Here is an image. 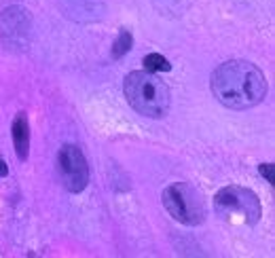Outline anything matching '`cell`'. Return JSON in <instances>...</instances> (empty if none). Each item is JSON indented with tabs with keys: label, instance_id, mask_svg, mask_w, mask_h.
Wrapping results in <instances>:
<instances>
[{
	"label": "cell",
	"instance_id": "obj_7",
	"mask_svg": "<svg viewBox=\"0 0 275 258\" xmlns=\"http://www.w3.org/2000/svg\"><path fill=\"white\" fill-rule=\"evenodd\" d=\"M13 133V144H15V153L19 157V161L28 159V150H30V123H28V114L19 112L11 125Z\"/></svg>",
	"mask_w": 275,
	"mask_h": 258
},
{
	"label": "cell",
	"instance_id": "obj_11",
	"mask_svg": "<svg viewBox=\"0 0 275 258\" xmlns=\"http://www.w3.org/2000/svg\"><path fill=\"white\" fill-rule=\"evenodd\" d=\"M0 176H8V167H6V163L0 159Z\"/></svg>",
	"mask_w": 275,
	"mask_h": 258
},
{
	"label": "cell",
	"instance_id": "obj_8",
	"mask_svg": "<svg viewBox=\"0 0 275 258\" xmlns=\"http://www.w3.org/2000/svg\"><path fill=\"white\" fill-rule=\"evenodd\" d=\"M144 66H146L148 72H170L172 70V64L161 55V53H148L144 57Z\"/></svg>",
	"mask_w": 275,
	"mask_h": 258
},
{
	"label": "cell",
	"instance_id": "obj_4",
	"mask_svg": "<svg viewBox=\"0 0 275 258\" xmlns=\"http://www.w3.org/2000/svg\"><path fill=\"white\" fill-rule=\"evenodd\" d=\"M161 201L167 214L180 225L197 227L206 220V199H203L201 191H197L189 182H174L165 186L161 193Z\"/></svg>",
	"mask_w": 275,
	"mask_h": 258
},
{
	"label": "cell",
	"instance_id": "obj_2",
	"mask_svg": "<svg viewBox=\"0 0 275 258\" xmlns=\"http://www.w3.org/2000/svg\"><path fill=\"white\" fill-rule=\"evenodd\" d=\"M129 106L148 119H163L170 112V87L155 72H129L123 85Z\"/></svg>",
	"mask_w": 275,
	"mask_h": 258
},
{
	"label": "cell",
	"instance_id": "obj_5",
	"mask_svg": "<svg viewBox=\"0 0 275 258\" xmlns=\"http://www.w3.org/2000/svg\"><path fill=\"white\" fill-rule=\"evenodd\" d=\"M57 174L66 191L83 193L89 184V165L83 150L74 144L61 146L57 153Z\"/></svg>",
	"mask_w": 275,
	"mask_h": 258
},
{
	"label": "cell",
	"instance_id": "obj_3",
	"mask_svg": "<svg viewBox=\"0 0 275 258\" xmlns=\"http://www.w3.org/2000/svg\"><path fill=\"white\" fill-rule=\"evenodd\" d=\"M214 210L220 220L233 227H252L263 216V206L256 193L237 184L225 186L216 193Z\"/></svg>",
	"mask_w": 275,
	"mask_h": 258
},
{
	"label": "cell",
	"instance_id": "obj_1",
	"mask_svg": "<svg viewBox=\"0 0 275 258\" xmlns=\"http://www.w3.org/2000/svg\"><path fill=\"white\" fill-rule=\"evenodd\" d=\"M214 97L231 110H248L261 104L267 95V78L246 59H231L220 64L210 78Z\"/></svg>",
	"mask_w": 275,
	"mask_h": 258
},
{
	"label": "cell",
	"instance_id": "obj_6",
	"mask_svg": "<svg viewBox=\"0 0 275 258\" xmlns=\"http://www.w3.org/2000/svg\"><path fill=\"white\" fill-rule=\"evenodd\" d=\"M32 19L23 6H8L0 15V40L6 49H25L30 42Z\"/></svg>",
	"mask_w": 275,
	"mask_h": 258
},
{
	"label": "cell",
	"instance_id": "obj_10",
	"mask_svg": "<svg viewBox=\"0 0 275 258\" xmlns=\"http://www.w3.org/2000/svg\"><path fill=\"white\" fill-rule=\"evenodd\" d=\"M273 172H275V165L273 163H265V165H261V174L267 178V182L269 184H273Z\"/></svg>",
	"mask_w": 275,
	"mask_h": 258
},
{
	"label": "cell",
	"instance_id": "obj_9",
	"mask_svg": "<svg viewBox=\"0 0 275 258\" xmlns=\"http://www.w3.org/2000/svg\"><path fill=\"white\" fill-rule=\"evenodd\" d=\"M131 42H134V38H131V32L129 30H121L117 42L112 44V59H121L125 53L131 49Z\"/></svg>",
	"mask_w": 275,
	"mask_h": 258
}]
</instances>
